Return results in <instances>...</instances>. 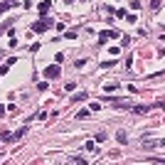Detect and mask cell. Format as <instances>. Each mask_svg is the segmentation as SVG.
Wrapping results in <instances>:
<instances>
[{"label":"cell","instance_id":"12","mask_svg":"<svg viewBox=\"0 0 165 165\" xmlns=\"http://www.w3.org/2000/svg\"><path fill=\"white\" fill-rule=\"evenodd\" d=\"M106 138H108V135H106V133H96V143H103V140H106Z\"/></svg>","mask_w":165,"mask_h":165},{"label":"cell","instance_id":"4","mask_svg":"<svg viewBox=\"0 0 165 165\" xmlns=\"http://www.w3.org/2000/svg\"><path fill=\"white\" fill-rule=\"evenodd\" d=\"M0 140H2V143H12V140H15V135H12V133H7V131H2V133H0Z\"/></svg>","mask_w":165,"mask_h":165},{"label":"cell","instance_id":"14","mask_svg":"<svg viewBox=\"0 0 165 165\" xmlns=\"http://www.w3.org/2000/svg\"><path fill=\"white\" fill-rule=\"evenodd\" d=\"M150 7L153 10H160V0H150Z\"/></svg>","mask_w":165,"mask_h":165},{"label":"cell","instance_id":"8","mask_svg":"<svg viewBox=\"0 0 165 165\" xmlns=\"http://www.w3.org/2000/svg\"><path fill=\"white\" fill-rule=\"evenodd\" d=\"M150 106H133V113H145Z\"/></svg>","mask_w":165,"mask_h":165},{"label":"cell","instance_id":"3","mask_svg":"<svg viewBox=\"0 0 165 165\" xmlns=\"http://www.w3.org/2000/svg\"><path fill=\"white\" fill-rule=\"evenodd\" d=\"M116 37H121L118 32H113V30H103V32L99 34V44H103L106 39H116Z\"/></svg>","mask_w":165,"mask_h":165},{"label":"cell","instance_id":"5","mask_svg":"<svg viewBox=\"0 0 165 165\" xmlns=\"http://www.w3.org/2000/svg\"><path fill=\"white\" fill-rule=\"evenodd\" d=\"M145 148H155V145H163V140H143Z\"/></svg>","mask_w":165,"mask_h":165},{"label":"cell","instance_id":"7","mask_svg":"<svg viewBox=\"0 0 165 165\" xmlns=\"http://www.w3.org/2000/svg\"><path fill=\"white\" fill-rule=\"evenodd\" d=\"M103 89H106V91H116V89H118V84H116V81H108Z\"/></svg>","mask_w":165,"mask_h":165},{"label":"cell","instance_id":"6","mask_svg":"<svg viewBox=\"0 0 165 165\" xmlns=\"http://www.w3.org/2000/svg\"><path fill=\"white\" fill-rule=\"evenodd\" d=\"M47 10H49V0H44V2H39V12H42V15H44V12H47Z\"/></svg>","mask_w":165,"mask_h":165},{"label":"cell","instance_id":"11","mask_svg":"<svg viewBox=\"0 0 165 165\" xmlns=\"http://www.w3.org/2000/svg\"><path fill=\"white\" fill-rule=\"evenodd\" d=\"M118 143H128V135H126V133H123V131L118 133Z\"/></svg>","mask_w":165,"mask_h":165},{"label":"cell","instance_id":"2","mask_svg":"<svg viewBox=\"0 0 165 165\" xmlns=\"http://www.w3.org/2000/svg\"><path fill=\"white\" fill-rule=\"evenodd\" d=\"M42 74H44L47 79H57V76H59L62 71H59V64H52V66H47V69H44Z\"/></svg>","mask_w":165,"mask_h":165},{"label":"cell","instance_id":"1","mask_svg":"<svg viewBox=\"0 0 165 165\" xmlns=\"http://www.w3.org/2000/svg\"><path fill=\"white\" fill-rule=\"evenodd\" d=\"M52 25H54V22H52L49 17H42L39 22H34V25H32V32L42 34V32H44V30H47V27H52Z\"/></svg>","mask_w":165,"mask_h":165},{"label":"cell","instance_id":"10","mask_svg":"<svg viewBox=\"0 0 165 165\" xmlns=\"http://www.w3.org/2000/svg\"><path fill=\"white\" fill-rule=\"evenodd\" d=\"M84 99H86V94H84V91H79L76 96H71V101H84Z\"/></svg>","mask_w":165,"mask_h":165},{"label":"cell","instance_id":"15","mask_svg":"<svg viewBox=\"0 0 165 165\" xmlns=\"http://www.w3.org/2000/svg\"><path fill=\"white\" fill-rule=\"evenodd\" d=\"M2 113H5V106H0V116H2Z\"/></svg>","mask_w":165,"mask_h":165},{"label":"cell","instance_id":"9","mask_svg":"<svg viewBox=\"0 0 165 165\" xmlns=\"http://www.w3.org/2000/svg\"><path fill=\"white\" fill-rule=\"evenodd\" d=\"M76 118H79V121H86V118H89V111H79Z\"/></svg>","mask_w":165,"mask_h":165},{"label":"cell","instance_id":"13","mask_svg":"<svg viewBox=\"0 0 165 165\" xmlns=\"http://www.w3.org/2000/svg\"><path fill=\"white\" fill-rule=\"evenodd\" d=\"M84 148H86V150H94V148H96V143H94V140H86V145H84Z\"/></svg>","mask_w":165,"mask_h":165}]
</instances>
